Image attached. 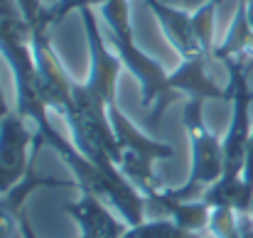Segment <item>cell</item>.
Here are the masks:
<instances>
[{
	"label": "cell",
	"mask_w": 253,
	"mask_h": 238,
	"mask_svg": "<svg viewBox=\"0 0 253 238\" xmlns=\"http://www.w3.org/2000/svg\"><path fill=\"white\" fill-rule=\"evenodd\" d=\"M184 123H187V133L192 138V174L182 189L168 192L177 201H189L197 194L202 197V192H207L224 174V145H219V140L204 128L197 98H192L187 103Z\"/></svg>",
	"instance_id": "6da1fadb"
},
{
	"label": "cell",
	"mask_w": 253,
	"mask_h": 238,
	"mask_svg": "<svg viewBox=\"0 0 253 238\" xmlns=\"http://www.w3.org/2000/svg\"><path fill=\"white\" fill-rule=\"evenodd\" d=\"M27 130L17 116L0 120V197L20 184L27 174Z\"/></svg>",
	"instance_id": "7a4b0ae2"
},
{
	"label": "cell",
	"mask_w": 253,
	"mask_h": 238,
	"mask_svg": "<svg viewBox=\"0 0 253 238\" xmlns=\"http://www.w3.org/2000/svg\"><path fill=\"white\" fill-rule=\"evenodd\" d=\"M69 214L77 219L82 236L79 238H121L126 234L128 224L118 221L103 204L98 197L84 194L82 201L69 206Z\"/></svg>",
	"instance_id": "3957f363"
},
{
	"label": "cell",
	"mask_w": 253,
	"mask_h": 238,
	"mask_svg": "<svg viewBox=\"0 0 253 238\" xmlns=\"http://www.w3.org/2000/svg\"><path fill=\"white\" fill-rule=\"evenodd\" d=\"M121 238H204L202 234L182 229L174 219L169 221H143L135 226H128Z\"/></svg>",
	"instance_id": "277c9868"
},
{
	"label": "cell",
	"mask_w": 253,
	"mask_h": 238,
	"mask_svg": "<svg viewBox=\"0 0 253 238\" xmlns=\"http://www.w3.org/2000/svg\"><path fill=\"white\" fill-rule=\"evenodd\" d=\"M20 229L25 231V236H27V238H35V234L30 231V226H27V221H25V219H20Z\"/></svg>",
	"instance_id": "5b68a950"
}]
</instances>
